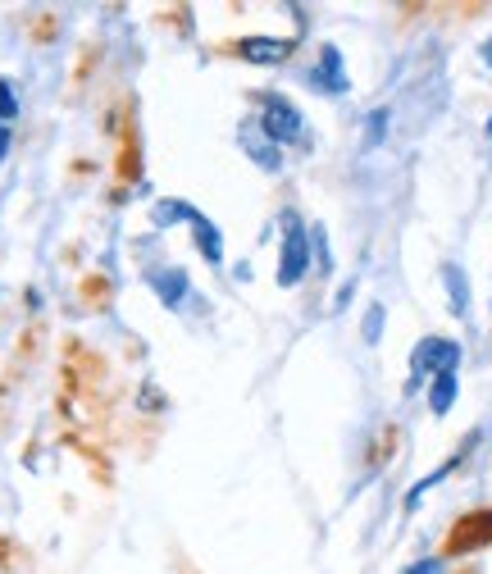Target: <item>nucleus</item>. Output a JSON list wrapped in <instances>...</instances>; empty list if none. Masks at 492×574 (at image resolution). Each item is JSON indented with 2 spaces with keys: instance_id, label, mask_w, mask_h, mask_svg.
I'll use <instances>...</instances> for the list:
<instances>
[{
  "instance_id": "1",
  "label": "nucleus",
  "mask_w": 492,
  "mask_h": 574,
  "mask_svg": "<svg viewBox=\"0 0 492 574\" xmlns=\"http://www.w3.org/2000/svg\"><path fill=\"white\" fill-rule=\"evenodd\" d=\"M492 547V506H479V511H465L460 519H452V529L443 534V557L456 561V557H475Z\"/></svg>"
},
{
  "instance_id": "2",
  "label": "nucleus",
  "mask_w": 492,
  "mask_h": 574,
  "mask_svg": "<svg viewBox=\"0 0 492 574\" xmlns=\"http://www.w3.org/2000/svg\"><path fill=\"white\" fill-rule=\"evenodd\" d=\"M219 50L247 64H283L288 56H297V37H232L219 41Z\"/></svg>"
},
{
  "instance_id": "3",
  "label": "nucleus",
  "mask_w": 492,
  "mask_h": 574,
  "mask_svg": "<svg viewBox=\"0 0 492 574\" xmlns=\"http://www.w3.org/2000/svg\"><path fill=\"white\" fill-rule=\"evenodd\" d=\"M115 174L123 188L142 182V133H137V115L133 106H123V119H119V155H115Z\"/></svg>"
},
{
  "instance_id": "4",
  "label": "nucleus",
  "mask_w": 492,
  "mask_h": 574,
  "mask_svg": "<svg viewBox=\"0 0 492 574\" xmlns=\"http://www.w3.org/2000/svg\"><path fill=\"white\" fill-rule=\"evenodd\" d=\"M261 128L274 142H297L301 137V115L292 100L283 96H261Z\"/></svg>"
},
{
  "instance_id": "5",
  "label": "nucleus",
  "mask_w": 492,
  "mask_h": 574,
  "mask_svg": "<svg viewBox=\"0 0 492 574\" xmlns=\"http://www.w3.org/2000/svg\"><path fill=\"white\" fill-rule=\"evenodd\" d=\"M305 260H310V251H305V238H301V224L288 219V238H283V255H278V283H283V287L301 283Z\"/></svg>"
},
{
  "instance_id": "6",
  "label": "nucleus",
  "mask_w": 492,
  "mask_h": 574,
  "mask_svg": "<svg viewBox=\"0 0 492 574\" xmlns=\"http://www.w3.org/2000/svg\"><path fill=\"white\" fill-rule=\"evenodd\" d=\"M456 343H447V337H429V343H420V351H416V364H420V370H424V364H429V370L433 374H452L456 370Z\"/></svg>"
},
{
  "instance_id": "7",
  "label": "nucleus",
  "mask_w": 492,
  "mask_h": 574,
  "mask_svg": "<svg viewBox=\"0 0 492 574\" xmlns=\"http://www.w3.org/2000/svg\"><path fill=\"white\" fill-rule=\"evenodd\" d=\"M115 301V283L106 274H83V306L87 310H110Z\"/></svg>"
},
{
  "instance_id": "8",
  "label": "nucleus",
  "mask_w": 492,
  "mask_h": 574,
  "mask_svg": "<svg viewBox=\"0 0 492 574\" xmlns=\"http://www.w3.org/2000/svg\"><path fill=\"white\" fill-rule=\"evenodd\" d=\"M397 447H401V429L397 424H383L379 438H374V447H370V469H383L387 461L397 456Z\"/></svg>"
},
{
  "instance_id": "9",
  "label": "nucleus",
  "mask_w": 492,
  "mask_h": 574,
  "mask_svg": "<svg viewBox=\"0 0 492 574\" xmlns=\"http://www.w3.org/2000/svg\"><path fill=\"white\" fill-rule=\"evenodd\" d=\"M452 397H456V374H437L433 379V397H429V406L443 415L447 406H452Z\"/></svg>"
},
{
  "instance_id": "10",
  "label": "nucleus",
  "mask_w": 492,
  "mask_h": 574,
  "mask_svg": "<svg viewBox=\"0 0 492 574\" xmlns=\"http://www.w3.org/2000/svg\"><path fill=\"white\" fill-rule=\"evenodd\" d=\"M19 115V100H14V87L5 83V77H0V123L5 119H14Z\"/></svg>"
},
{
  "instance_id": "11",
  "label": "nucleus",
  "mask_w": 492,
  "mask_h": 574,
  "mask_svg": "<svg viewBox=\"0 0 492 574\" xmlns=\"http://www.w3.org/2000/svg\"><path fill=\"white\" fill-rule=\"evenodd\" d=\"M37 343H41V324H33L28 333L19 337V351H23V360H33V356H37Z\"/></svg>"
},
{
  "instance_id": "12",
  "label": "nucleus",
  "mask_w": 492,
  "mask_h": 574,
  "mask_svg": "<svg viewBox=\"0 0 492 574\" xmlns=\"http://www.w3.org/2000/svg\"><path fill=\"white\" fill-rule=\"evenodd\" d=\"M56 33H60V23H56V14H41V19H37V28H33V37H37V41H50V37H56Z\"/></svg>"
},
{
  "instance_id": "13",
  "label": "nucleus",
  "mask_w": 492,
  "mask_h": 574,
  "mask_svg": "<svg viewBox=\"0 0 492 574\" xmlns=\"http://www.w3.org/2000/svg\"><path fill=\"white\" fill-rule=\"evenodd\" d=\"M5 151H10V128L0 123V160H5Z\"/></svg>"
},
{
  "instance_id": "14",
  "label": "nucleus",
  "mask_w": 492,
  "mask_h": 574,
  "mask_svg": "<svg viewBox=\"0 0 492 574\" xmlns=\"http://www.w3.org/2000/svg\"><path fill=\"white\" fill-rule=\"evenodd\" d=\"M5 393H10V387L0 383V429H5Z\"/></svg>"
},
{
  "instance_id": "15",
  "label": "nucleus",
  "mask_w": 492,
  "mask_h": 574,
  "mask_svg": "<svg viewBox=\"0 0 492 574\" xmlns=\"http://www.w3.org/2000/svg\"><path fill=\"white\" fill-rule=\"evenodd\" d=\"M178 574H201V570H196L192 561H183V557H178Z\"/></svg>"
},
{
  "instance_id": "16",
  "label": "nucleus",
  "mask_w": 492,
  "mask_h": 574,
  "mask_svg": "<svg viewBox=\"0 0 492 574\" xmlns=\"http://www.w3.org/2000/svg\"><path fill=\"white\" fill-rule=\"evenodd\" d=\"M483 60H488V64H492V41H488V50H483Z\"/></svg>"
},
{
  "instance_id": "17",
  "label": "nucleus",
  "mask_w": 492,
  "mask_h": 574,
  "mask_svg": "<svg viewBox=\"0 0 492 574\" xmlns=\"http://www.w3.org/2000/svg\"><path fill=\"white\" fill-rule=\"evenodd\" d=\"M460 574H475V570H460Z\"/></svg>"
}]
</instances>
